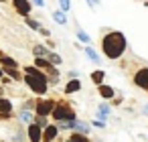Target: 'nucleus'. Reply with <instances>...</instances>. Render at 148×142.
I'll return each instance as SVG.
<instances>
[{"mask_svg": "<svg viewBox=\"0 0 148 142\" xmlns=\"http://www.w3.org/2000/svg\"><path fill=\"white\" fill-rule=\"evenodd\" d=\"M126 49H128V41H126V35L122 31H108L101 37V53L106 59L118 61L124 57Z\"/></svg>", "mask_w": 148, "mask_h": 142, "instance_id": "1", "label": "nucleus"}, {"mask_svg": "<svg viewBox=\"0 0 148 142\" xmlns=\"http://www.w3.org/2000/svg\"><path fill=\"white\" fill-rule=\"evenodd\" d=\"M23 81L29 85V89L35 93V95H45L49 91V77L37 67V65H25L23 67Z\"/></svg>", "mask_w": 148, "mask_h": 142, "instance_id": "2", "label": "nucleus"}, {"mask_svg": "<svg viewBox=\"0 0 148 142\" xmlns=\"http://www.w3.org/2000/svg\"><path fill=\"white\" fill-rule=\"evenodd\" d=\"M33 65H37V67L49 77V85H57V83H59V75H61V71H59V67L53 65L47 57H35V63H33Z\"/></svg>", "mask_w": 148, "mask_h": 142, "instance_id": "3", "label": "nucleus"}, {"mask_svg": "<svg viewBox=\"0 0 148 142\" xmlns=\"http://www.w3.org/2000/svg\"><path fill=\"white\" fill-rule=\"evenodd\" d=\"M51 118H53L55 122H69V120H77V114H75V110H73L67 102L61 99V102H57V106H55Z\"/></svg>", "mask_w": 148, "mask_h": 142, "instance_id": "4", "label": "nucleus"}, {"mask_svg": "<svg viewBox=\"0 0 148 142\" xmlns=\"http://www.w3.org/2000/svg\"><path fill=\"white\" fill-rule=\"evenodd\" d=\"M55 106H57L55 99H37V104H35V116H45V118H49V116L53 114Z\"/></svg>", "mask_w": 148, "mask_h": 142, "instance_id": "5", "label": "nucleus"}, {"mask_svg": "<svg viewBox=\"0 0 148 142\" xmlns=\"http://www.w3.org/2000/svg\"><path fill=\"white\" fill-rule=\"evenodd\" d=\"M132 83L136 85V87H140V89H148V65H142V67H138L136 69V73H134V77H132Z\"/></svg>", "mask_w": 148, "mask_h": 142, "instance_id": "6", "label": "nucleus"}, {"mask_svg": "<svg viewBox=\"0 0 148 142\" xmlns=\"http://www.w3.org/2000/svg\"><path fill=\"white\" fill-rule=\"evenodd\" d=\"M10 2H12V8L16 10V14L18 16H29L31 14V10H33V2H31V0H10Z\"/></svg>", "mask_w": 148, "mask_h": 142, "instance_id": "7", "label": "nucleus"}, {"mask_svg": "<svg viewBox=\"0 0 148 142\" xmlns=\"http://www.w3.org/2000/svg\"><path fill=\"white\" fill-rule=\"evenodd\" d=\"M27 136H29V142H43V128L37 122H31L27 128Z\"/></svg>", "mask_w": 148, "mask_h": 142, "instance_id": "8", "label": "nucleus"}, {"mask_svg": "<svg viewBox=\"0 0 148 142\" xmlns=\"http://www.w3.org/2000/svg\"><path fill=\"white\" fill-rule=\"evenodd\" d=\"M0 65H2L4 73H6V71H10V69H23V67L16 63V59H14V57H10V55H4L2 51H0Z\"/></svg>", "mask_w": 148, "mask_h": 142, "instance_id": "9", "label": "nucleus"}, {"mask_svg": "<svg viewBox=\"0 0 148 142\" xmlns=\"http://www.w3.org/2000/svg\"><path fill=\"white\" fill-rule=\"evenodd\" d=\"M57 134H59L57 124H47V126L43 128V142H53V140L57 138Z\"/></svg>", "mask_w": 148, "mask_h": 142, "instance_id": "10", "label": "nucleus"}, {"mask_svg": "<svg viewBox=\"0 0 148 142\" xmlns=\"http://www.w3.org/2000/svg\"><path fill=\"white\" fill-rule=\"evenodd\" d=\"M97 93H99L101 99H114V97H116V89H114L112 85H108V83L97 85Z\"/></svg>", "mask_w": 148, "mask_h": 142, "instance_id": "11", "label": "nucleus"}, {"mask_svg": "<svg viewBox=\"0 0 148 142\" xmlns=\"http://www.w3.org/2000/svg\"><path fill=\"white\" fill-rule=\"evenodd\" d=\"M79 89H81V81H79V77L69 79V81L65 83V87H63L65 95H71V93H75V91H79Z\"/></svg>", "mask_w": 148, "mask_h": 142, "instance_id": "12", "label": "nucleus"}, {"mask_svg": "<svg viewBox=\"0 0 148 142\" xmlns=\"http://www.w3.org/2000/svg\"><path fill=\"white\" fill-rule=\"evenodd\" d=\"M110 110H112L110 104H108V102H101V104L97 106V114H95L97 120H103V122H106V120L110 118Z\"/></svg>", "mask_w": 148, "mask_h": 142, "instance_id": "13", "label": "nucleus"}, {"mask_svg": "<svg viewBox=\"0 0 148 142\" xmlns=\"http://www.w3.org/2000/svg\"><path fill=\"white\" fill-rule=\"evenodd\" d=\"M83 53H85V55H87V59H89V61H93L95 65H99V63H101V57L97 55V51H95L93 47H89V45H85V49H83Z\"/></svg>", "mask_w": 148, "mask_h": 142, "instance_id": "14", "label": "nucleus"}, {"mask_svg": "<svg viewBox=\"0 0 148 142\" xmlns=\"http://www.w3.org/2000/svg\"><path fill=\"white\" fill-rule=\"evenodd\" d=\"M91 130V124L89 122H83V120H75V128L73 132H79V134H87Z\"/></svg>", "mask_w": 148, "mask_h": 142, "instance_id": "15", "label": "nucleus"}, {"mask_svg": "<svg viewBox=\"0 0 148 142\" xmlns=\"http://www.w3.org/2000/svg\"><path fill=\"white\" fill-rule=\"evenodd\" d=\"M91 81L95 83V85H101L103 83V79H106V71L103 69H95V71H91Z\"/></svg>", "mask_w": 148, "mask_h": 142, "instance_id": "16", "label": "nucleus"}, {"mask_svg": "<svg viewBox=\"0 0 148 142\" xmlns=\"http://www.w3.org/2000/svg\"><path fill=\"white\" fill-rule=\"evenodd\" d=\"M65 142H91V140H89V136H87V134H79V132H71V134H69V138H67Z\"/></svg>", "mask_w": 148, "mask_h": 142, "instance_id": "17", "label": "nucleus"}, {"mask_svg": "<svg viewBox=\"0 0 148 142\" xmlns=\"http://www.w3.org/2000/svg\"><path fill=\"white\" fill-rule=\"evenodd\" d=\"M53 21H55L57 25L65 27V25H67V12H63L61 8H59V10H55V12H53Z\"/></svg>", "mask_w": 148, "mask_h": 142, "instance_id": "18", "label": "nucleus"}, {"mask_svg": "<svg viewBox=\"0 0 148 142\" xmlns=\"http://www.w3.org/2000/svg\"><path fill=\"white\" fill-rule=\"evenodd\" d=\"M49 53H51V49H49L47 45H35V47H33V55H35V57H47Z\"/></svg>", "mask_w": 148, "mask_h": 142, "instance_id": "19", "label": "nucleus"}, {"mask_svg": "<svg viewBox=\"0 0 148 142\" xmlns=\"http://www.w3.org/2000/svg\"><path fill=\"white\" fill-rule=\"evenodd\" d=\"M75 35H77V39H79L83 45H89V43H91V37H89L81 27H75Z\"/></svg>", "mask_w": 148, "mask_h": 142, "instance_id": "20", "label": "nucleus"}, {"mask_svg": "<svg viewBox=\"0 0 148 142\" xmlns=\"http://www.w3.org/2000/svg\"><path fill=\"white\" fill-rule=\"evenodd\" d=\"M33 120H35V116H33V112H31L29 108H25V106H23V110H21V122H25V124L29 126V124H31Z\"/></svg>", "mask_w": 148, "mask_h": 142, "instance_id": "21", "label": "nucleus"}, {"mask_svg": "<svg viewBox=\"0 0 148 142\" xmlns=\"http://www.w3.org/2000/svg\"><path fill=\"white\" fill-rule=\"evenodd\" d=\"M25 25H27L29 29H33V31H41V27H43V25H41L37 19H33L31 14H29V16H25Z\"/></svg>", "mask_w": 148, "mask_h": 142, "instance_id": "22", "label": "nucleus"}, {"mask_svg": "<svg viewBox=\"0 0 148 142\" xmlns=\"http://www.w3.org/2000/svg\"><path fill=\"white\" fill-rule=\"evenodd\" d=\"M0 112H6V114H10V112H12V102H10V99H6L4 95H0Z\"/></svg>", "mask_w": 148, "mask_h": 142, "instance_id": "23", "label": "nucleus"}, {"mask_svg": "<svg viewBox=\"0 0 148 142\" xmlns=\"http://www.w3.org/2000/svg\"><path fill=\"white\" fill-rule=\"evenodd\" d=\"M47 59H49V61H51L53 65H57V67H59V65L63 63V59H61V55H59V53H55V51H51V53L47 55Z\"/></svg>", "mask_w": 148, "mask_h": 142, "instance_id": "24", "label": "nucleus"}, {"mask_svg": "<svg viewBox=\"0 0 148 142\" xmlns=\"http://www.w3.org/2000/svg\"><path fill=\"white\" fill-rule=\"evenodd\" d=\"M57 2H59V8L63 12H69L71 10V0H57Z\"/></svg>", "mask_w": 148, "mask_h": 142, "instance_id": "25", "label": "nucleus"}, {"mask_svg": "<svg viewBox=\"0 0 148 142\" xmlns=\"http://www.w3.org/2000/svg\"><path fill=\"white\" fill-rule=\"evenodd\" d=\"M35 122H37L41 128H45V126H47V118H45V116H35Z\"/></svg>", "mask_w": 148, "mask_h": 142, "instance_id": "26", "label": "nucleus"}, {"mask_svg": "<svg viewBox=\"0 0 148 142\" xmlns=\"http://www.w3.org/2000/svg\"><path fill=\"white\" fill-rule=\"evenodd\" d=\"M91 126H93V128H106V122H103V120H93Z\"/></svg>", "mask_w": 148, "mask_h": 142, "instance_id": "27", "label": "nucleus"}, {"mask_svg": "<svg viewBox=\"0 0 148 142\" xmlns=\"http://www.w3.org/2000/svg\"><path fill=\"white\" fill-rule=\"evenodd\" d=\"M39 33H41L45 39H49V37H51V31H49V29H45V27H41V31H39Z\"/></svg>", "mask_w": 148, "mask_h": 142, "instance_id": "28", "label": "nucleus"}, {"mask_svg": "<svg viewBox=\"0 0 148 142\" xmlns=\"http://www.w3.org/2000/svg\"><path fill=\"white\" fill-rule=\"evenodd\" d=\"M31 2H33V6H39V8L45 6V0H31Z\"/></svg>", "mask_w": 148, "mask_h": 142, "instance_id": "29", "label": "nucleus"}, {"mask_svg": "<svg viewBox=\"0 0 148 142\" xmlns=\"http://www.w3.org/2000/svg\"><path fill=\"white\" fill-rule=\"evenodd\" d=\"M12 116L10 114H6V112H0V122H2V120H10Z\"/></svg>", "mask_w": 148, "mask_h": 142, "instance_id": "30", "label": "nucleus"}, {"mask_svg": "<svg viewBox=\"0 0 148 142\" xmlns=\"http://www.w3.org/2000/svg\"><path fill=\"white\" fill-rule=\"evenodd\" d=\"M85 2H87L89 6H99V2H101V0H85Z\"/></svg>", "mask_w": 148, "mask_h": 142, "instance_id": "31", "label": "nucleus"}, {"mask_svg": "<svg viewBox=\"0 0 148 142\" xmlns=\"http://www.w3.org/2000/svg\"><path fill=\"white\" fill-rule=\"evenodd\" d=\"M75 77H79L77 71H69V79H75Z\"/></svg>", "mask_w": 148, "mask_h": 142, "instance_id": "32", "label": "nucleus"}, {"mask_svg": "<svg viewBox=\"0 0 148 142\" xmlns=\"http://www.w3.org/2000/svg\"><path fill=\"white\" fill-rule=\"evenodd\" d=\"M4 77V69H2V65H0V79Z\"/></svg>", "mask_w": 148, "mask_h": 142, "instance_id": "33", "label": "nucleus"}, {"mask_svg": "<svg viewBox=\"0 0 148 142\" xmlns=\"http://www.w3.org/2000/svg\"><path fill=\"white\" fill-rule=\"evenodd\" d=\"M142 112H144V114H146V116H148V104H146V106H144V110H142Z\"/></svg>", "mask_w": 148, "mask_h": 142, "instance_id": "34", "label": "nucleus"}, {"mask_svg": "<svg viewBox=\"0 0 148 142\" xmlns=\"http://www.w3.org/2000/svg\"><path fill=\"white\" fill-rule=\"evenodd\" d=\"M0 95H4V89H2V85H0Z\"/></svg>", "mask_w": 148, "mask_h": 142, "instance_id": "35", "label": "nucleus"}, {"mask_svg": "<svg viewBox=\"0 0 148 142\" xmlns=\"http://www.w3.org/2000/svg\"><path fill=\"white\" fill-rule=\"evenodd\" d=\"M146 91H148V89H146Z\"/></svg>", "mask_w": 148, "mask_h": 142, "instance_id": "36", "label": "nucleus"}]
</instances>
